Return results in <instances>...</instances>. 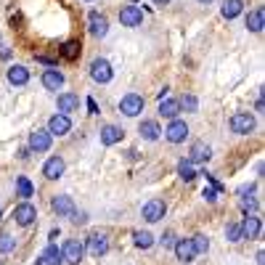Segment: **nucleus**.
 Here are the masks:
<instances>
[{
	"mask_svg": "<svg viewBox=\"0 0 265 265\" xmlns=\"http://www.w3.org/2000/svg\"><path fill=\"white\" fill-rule=\"evenodd\" d=\"M119 22H122V27H141V22H144V11H141L138 6H125L119 11Z\"/></svg>",
	"mask_w": 265,
	"mask_h": 265,
	"instance_id": "obj_9",
	"label": "nucleus"
},
{
	"mask_svg": "<svg viewBox=\"0 0 265 265\" xmlns=\"http://www.w3.org/2000/svg\"><path fill=\"white\" fill-rule=\"evenodd\" d=\"M199 3H212V0H199Z\"/></svg>",
	"mask_w": 265,
	"mask_h": 265,
	"instance_id": "obj_42",
	"label": "nucleus"
},
{
	"mask_svg": "<svg viewBox=\"0 0 265 265\" xmlns=\"http://www.w3.org/2000/svg\"><path fill=\"white\" fill-rule=\"evenodd\" d=\"M85 103H88V111H90V114H98V103L93 101V98H88Z\"/></svg>",
	"mask_w": 265,
	"mask_h": 265,
	"instance_id": "obj_39",
	"label": "nucleus"
},
{
	"mask_svg": "<svg viewBox=\"0 0 265 265\" xmlns=\"http://www.w3.org/2000/svg\"><path fill=\"white\" fill-rule=\"evenodd\" d=\"M80 51H82V45H80V40H66L64 45H61V56L66 61H74L80 56Z\"/></svg>",
	"mask_w": 265,
	"mask_h": 265,
	"instance_id": "obj_25",
	"label": "nucleus"
},
{
	"mask_svg": "<svg viewBox=\"0 0 265 265\" xmlns=\"http://www.w3.org/2000/svg\"><path fill=\"white\" fill-rule=\"evenodd\" d=\"M88 252L93 257H103V254L109 252V239L106 233H90L88 236Z\"/></svg>",
	"mask_w": 265,
	"mask_h": 265,
	"instance_id": "obj_6",
	"label": "nucleus"
},
{
	"mask_svg": "<svg viewBox=\"0 0 265 265\" xmlns=\"http://www.w3.org/2000/svg\"><path fill=\"white\" fill-rule=\"evenodd\" d=\"M43 85L48 90H59V88H64V74L59 69H45L43 72Z\"/></svg>",
	"mask_w": 265,
	"mask_h": 265,
	"instance_id": "obj_19",
	"label": "nucleus"
},
{
	"mask_svg": "<svg viewBox=\"0 0 265 265\" xmlns=\"http://www.w3.org/2000/svg\"><path fill=\"white\" fill-rule=\"evenodd\" d=\"M72 130V122L66 114H53L51 122H48V132L51 136H66V132Z\"/></svg>",
	"mask_w": 265,
	"mask_h": 265,
	"instance_id": "obj_12",
	"label": "nucleus"
},
{
	"mask_svg": "<svg viewBox=\"0 0 265 265\" xmlns=\"http://www.w3.org/2000/svg\"><path fill=\"white\" fill-rule=\"evenodd\" d=\"M154 3H157V6H167V3H170V0H154Z\"/></svg>",
	"mask_w": 265,
	"mask_h": 265,
	"instance_id": "obj_41",
	"label": "nucleus"
},
{
	"mask_svg": "<svg viewBox=\"0 0 265 265\" xmlns=\"http://www.w3.org/2000/svg\"><path fill=\"white\" fill-rule=\"evenodd\" d=\"M35 217H37V210L30 204V202H24V204H19V207H14V220L19 223V225H32L35 223Z\"/></svg>",
	"mask_w": 265,
	"mask_h": 265,
	"instance_id": "obj_7",
	"label": "nucleus"
},
{
	"mask_svg": "<svg viewBox=\"0 0 265 265\" xmlns=\"http://www.w3.org/2000/svg\"><path fill=\"white\" fill-rule=\"evenodd\" d=\"M167 212V204L162 202V199H151V202L144 204V220L146 223H157V220H162Z\"/></svg>",
	"mask_w": 265,
	"mask_h": 265,
	"instance_id": "obj_4",
	"label": "nucleus"
},
{
	"mask_svg": "<svg viewBox=\"0 0 265 265\" xmlns=\"http://www.w3.org/2000/svg\"><path fill=\"white\" fill-rule=\"evenodd\" d=\"M231 130L236 132V136H249V132L254 130V117L249 114V111H236V114L231 117Z\"/></svg>",
	"mask_w": 265,
	"mask_h": 265,
	"instance_id": "obj_2",
	"label": "nucleus"
},
{
	"mask_svg": "<svg viewBox=\"0 0 265 265\" xmlns=\"http://www.w3.org/2000/svg\"><path fill=\"white\" fill-rule=\"evenodd\" d=\"M138 132H141V136H144L146 141H157L162 130H159V125H157L154 119H144V122L138 125Z\"/></svg>",
	"mask_w": 265,
	"mask_h": 265,
	"instance_id": "obj_24",
	"label": "nucleus"
},
{
	"mask_svg": "<svg viewBox=\"0 0 265 265\" xmlns=\"http://www.w3.org/2000/svg\"><path fill=\"white\" fill-rule=\"evenodd\" d=\"M132 239H136L138 249H149L151 244H154V236H151L149 231H136V233H132Z\"/></svg>",
	"mask_w": 265,
	"mask_h": 265,
	"instance_id": "obj_30",
	"label": "nucleus"
},
{
	"mask_svg": "<svg viewBox=\"0 0 265 265\" xmlns=\"http://www.w3.org/2000/svg\"><path fill=\"white\" fill-rule=\"evenodd\" d=\"M82 254H85V247H82V244H80L77 239H69V241L64 244V249H61L64 262H69V265H80Z\"/></svg>",
	"mask_w": 265,
	"mask_h": 265,
	"instance_id": "obj_3",
	"label": "nucleus"
},
{
	"mask_svg": "<svg viewBox=\"0 0 265 265\" xmlns=\"http://www.w3.org/2000/svg\"><path fill=\"white\" fill-rule=\"evenodd\" d=\"M159 114L167 117V119H178V114H181V103H178L175 98H162L159 101Z\"/></svg>",
	"mask_w": 265,
	"mask_h": 265,
	"instance_id": "obj_20",
	"label": "nucleus"
},
{
	"mask_svg": "<svg viewBox=\"0 0 265 265\" xmlns=\"http://www.w3.org/2000/svg\"><path fill=\"white\" fill-rule=\"evenodd\" d=\"M262 8H254V11H249L247 16V30L249 32H262Z\"/></svg>",
	"mask_w": 265,
	"mask_h": 265,
	"instance_id": "obj_26",
	"label": "nucleus"
},
{
	"mask_svg": "<svg viewBox=\"0 0 265 265\" xmlns=\"http://www.w3.org/2000/svg\"><path fill=\"white\" fill-rule=\"evenodd\" d=\"M85 220H88V215H85V212H77V210L72 212V223H74V225H80V223H85Z\"/></svg>",
	"mask_w": 265,
	"mask_h": 265,
	"instance_id": "obj_37",
	"label": "nucleus"
},
{
	"mask_svg": "<svg viewBox=\"0 0 265 265\" xmlns=\"http://www.w3.org/2000/svg\"><path fill=\"white\" fill-rule=\"evenodd\" d=\"M241 8H244L241 0H225L220 11H223V16H225V19H236V16L241 14Z\"/></svg>",
	"mask_w": 265,
	"mask_h": 265,
	"instance_id": "obj_27",
	"label": "nucleus"
},
{
	"mask_svg": "<svg viewBox=\"0 0 265 265\" xmlns=\"http://www.w3.org/2000/svg\"><path fill=\"white\" fill-rule=\"evenodd\" d=\"M210 157H212V149L207 146V144H202V141H196V144L191 146V151H188V162H191V165H194V162H196V165H199V162H207Z\"/></svg>",
	"mask_w": 265,
	"mask_h": 265,
	"instance_id": "obj_14",
	"label": "nucleus"
},
{
	"mask_svg": "<svg viewBox=\"0 0 265 265\" xmlns=\"http://www.w3.org/2000/svg\"><path fill=\"white\" fill-rule=\"evenodd\" d=\"M8 82L11 85H27L30 82V69L22 64H14L11 69H8Z\"/></svg>",
	"mask_w": 265,
	"mask_h": 265,
	"instance_id": "obj_17",
	"label": "nucleus"
},
{
	"mask_svg": "<svg viewBox=\"0 0 265 265\" xmlns=\"http://www.w3.org/2000/svg\"><path fill=\"white\" fill-rule=\"evenodd\" d=\"M159 244H162L165 249H167V247H173V244H175V233H173V231H165L162 236H159Z\"/></svg>",
	"mask_w": 265,
	"mask_h": 265,
	"instance_id": "obj_36",
	"label": "nucleus"
},
{
	"mask_svg": "<svg viewBox=\"0 0 265 265\" xmlns=\"http://www.w3.org/2000/svg\"><path fill=\"white\" fill-rule=\"evenodd\" d=\"M178 175H181L186 183H191L196 178V170H194V165L188 162V159H181V162H178Z\"/></svg>",
	"mask_w": 265,
	"mask_h": 265,
	"instance_id": "obj_28",
	"label": "nucleus"
},
{
	"mask_svg": "<svg viewBox=\"0 0 265 265\" xmlns=\"http://www.w3.org/2000/svg\"><path fill=\"white\" fill-rule=\"evenodd\" d=\"M30 149L32 151H37V154H40V151H48L51 149V132L48 130H32L30 132Z\"/></svg>",
	"mask_w": 265,
	"mask_h": 265,
	"instance_id": "obj_10",
	"label": "nucleus"
},
{
	"mask_svg": "<svg viewBox=\"0 0 265 265\" xmlns=\"http://www.w3.org/2000/svg\"><path fill=\"white\" fill-rule=\"evenodd\" d=\"M16 247V239L11 233H0V254H6V252H14Z\"/></svg>",
	"mask_w": 265,
	"mask_h": 265,
	"instance_id": "obj_32",
	"label": "nucleus"
},
{
	"mask_svg": "<svg viewBox=\"0 0 265 265\" xmlns=\"http://www.w3.org/2000/svg\"><path fill=\"white\" fill-rule=\"evenodd\" d=\"M165 136H167L170 144H183L186 136H188V125L183 119H173V122H170V127L165 130Z\"/></svg>",
	"mask_w": 265,
	"mask_h": 265,
	"instance_id": "obj_8",
	"label": "nucleus"
},
{
	"mask_svg": "<svg viewBox=\"0 0 265 265\" xmlns=\"http://www.w3.org/2000/svg\"><path fill=\"white\" fill-rule=\"evenodd\" d=\"M40 260H43V265H61V262H64V257H61V249L56 247V244H48V247L43 249Z\"/></svg>",
	"mask_w": 265,
	"mask_h": 265,
	"instance_id": "obj_23",
	"label": "nucleus"
},
{
	"mask_svg": "<svg viewBox=\"0 0 265 265\" xmlns=\"http://www.w3.org/2000/svg\"><path fill=\"white\" fill-rule=\"evenodd\" d=\"M51 207H53V212H59L61 217H66V215H72L74 212V202L69 196H53V202H51Z\"/></svg>",
	"mask_w": 265,
	"mask_h": 265,
	"instance_id": "obj_21",
	"label": "nucleus"
},
{
	"mask_svg": "<svg viewBox=\"0 0 265 265\" xmlns=\"http://www.w3.org/2000/svg\"><path fill=\"white\" fill-rule=\"evenodd\" d=\"M191 244H194V252L196 254H207V252H210V241H207V236H202V233L194 236Z\"/></svg>",
	"mask_w": 265,
	"mask_h": 265,
	"instance_id": "obj_31",
	"label": "nucleus"
},
{
	"mask_svg": "<svg viewBox=\"0 0 265 265\" xmlns=\"http://www.w3.org/2000/svg\"><path fill=\"white\" fill-rule=\"evenodd\" d=\"M122 141V130L117 125H106V127H101V144L103 146H114Z\"/></svg>",
	"mask_w": 265,
	"mask_h": 265,
	"instance_id": "obj_22",
	"label": "nucleus"
},
{
	"mask_svg": "<svg viewBox=\"0 0 265 265\" xmlns=\"http://www.w3.org/2000/svg\"><path fill=\"white\" fill-rule=\"evenodd\" d=\"M241 210L244 212H252V210H257V199H249V196H241Z\"/></svg>",
	"mask_w": 265,
	"mask_h": 265,
	"instance_id": "obj_35",
	"label": "nucleus"
},
{
	"mask_svg": "<svg viewBox=\"0 0 265 265\" xmlns=\"http://www.w3.org/2000/svg\"><path fill=\"white\" fill-rule=\"evenodd\" d=\"M37 61H40V64H48V66H53V64H56L53 59H48V56H37Z\"/></svg>",
	"mask_w": 265,
	"mask_h": 265,
	"instance_id": "obj_40",
	"label": "nucleus"
},
{
	"mask_svg": "<svg viewBox=\"0 0 265 265\" xmlns=\"http://www.w3.org/2000/svg\"><path fill=\"white\" fill-rule=\"evenodd\" d=\"M144 106H146V101H144V96H138V93H127V96H122V101H119V111L125 117H138L141 111H144Z\"/></svg>",
	"mask_w": 265,
	"mask_h": 265,
	"instance_id": "obj_1",
	"label": "nucleus"
},
{
	"mask_svg": "<svg viewBox=\"0 0 265 265\" xmlns=\"http://www.w3.org/2000/svg\"><path fill=\"white\" fill-rule=\"evenodd\" d=\"M0 217H3V210H0Z\"/></svg>",
	"mask_w": 265,
	"mask_h": 265,
	"instance_id": "obj_43",
	"label": "nucleus"
},
{
	"mask_svg": "<svg viewBox=\"0 0 265 265\" xmlns=\"http://www.w3.org/2000/svg\"><path fill=\"white\" fill-rule=\"evenodd\" d=\"M56 103H59V111H61V114H69V111H77L80 96H74V93H61Z\"/></svg>",
	"mask_w": 265,
	"mask_h": 265,
	"instance_id": "obj_18",
	"label": "nucleus"
},
{
	"mask_svg": "<svg viewBox=\"0 0 265 265\" xmlns=\"http://www.w3.org/2000/svg\"><path fill=\"white\" fill-rule=\"evenodd\" d=\"M111 74H114V72H111V64H109L106 59H96V61L90 64V77L96 80V82L106 85V82L111 80Z\"/></svg>",
	"mask_w": 265,
	"mask_h": 265,
	"instance_id": "obj_5",
	"label": "nucleus"
},
{
	"mask_svg": "<svg viewBox=\"0 0 265 265\" xmlns=\"http://www.w3.org/2000/svg\"><path fill=\"white\" fill-rule=\"evenodd\" d=\"M88 27H90V35H93V37H106V32H109V22H106V16H101L98 11H90V16H88Z\"/></svg>",
	"mask_w": 265,
	"mask_h": 265,
	"instance_id": "obj_11",
	"label": "nucleus"
},
{
	"mask_svg": "<svg viewBox=\"0 0 265 265\" xmlns=\"http://www.w3.org/2000/svg\"><path fill=\"white\" fill-rule=\"evenodd\" d=\"M64 159L61 157H51L48 162H45V167H43V175L48 178V181H59V178L64 175Z\"/></svg>",
	"mask_w": 265,
	"mask_h": 265,
	"instance_id": "obj_13",
	"label": "nucleus"
},
{
	"mask_svg": "<svg viewBox=\"0 0 265 265\" xmlns=\"http://www.w3.org/2000/svg\"><path fill=\"white\" fill-rule=\"evenodd\" d=\"M225 236H228V241H241L244 236H241V223H231L228 228H225Z\"/></svg>",
	"mask_w": 265,
	"mask_h": 265,
	"instance_id": "obj_33",
	"label": "nucleus"
},
{
	"mask_svg": "<svg viewBox=\"0 0 265 265\" xmlns=\"http://www.w3.org/2000/svg\"><path fill=\"white\" fill-rule=\"evenodd\" d=\"M260 217H254V215H247L244 217V223H241V236L244 239H257L260 236Z\"/></svg>",
	"mask_w": 265,
	"mask_h": 265,
	"instance_id": "obj_16",
	"label": "nucleus"
},
{
	"mask_svg": "<svg viewBox=\"0 0 265 265\" xmlns=\"http://www.w3.org/2000/svg\"><path fill=\"white\" fill-rule=\"evenodd\" d=\"M173 247H175V254H178V260H181V262H191L196 257L191 239H181V241H175Z\"/></svg>",
	"mask_w": 265,
	"mask_h": 265,
	"instance_id": "obj_15",
	"label": "nucleus"
},
{
	"mask_svg": "<svg viewBox=\"0 0 265 265\" xmlns=\"http://www.w3.org/2000/svg\"><path fill=\"white\" fill-rule=\"evenodd\" d=\"M204 199H207V202H215V199H217V191H215V188H204Z\"/></svg>",
	"mask_w": 265,
	"mask_h": 265,
	"instance_id": "obj_38",
	"label": "nucleus"
},
{
	"mask_svg": "<svg viewBox=\"0 0 265 265\" xmlns=\"http://www.w3.org/2000/svg\"><path fill=\"white\" fill-rule=\"evenodd\" d=\"M178 103H181L186 111H196V106H199V101L194 96H183V101H178Z\"/></svg>",
	"mask_w": 265,
	"mask_h": 265,
	"instance_id": "obj_34",
	"label": "nucleus"
},
{
	"mask_svg": "<svg viewBox=\"0 0 265 265\" xmlns=\"http://www.w3.org/2000/svg\"><path fill=\"white\" fill-rule=\"evenodd\" d=\"M16 191H19V196H24V199H30V196L35 194V186L30 183V178H24V175H19V178H16Z\"/></svg>",
	"mask_w": 265,
	"mask_h": 265,
	"instance_id": "obj_29",
	"label": "nucleus"
}]
</instances>
